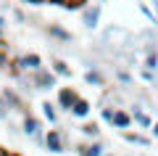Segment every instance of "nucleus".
<instances>
[{"label": "nucleus", "mask_w": 158, "mask_h": 156, "mask_svg": "<svg viewBox=\"0 0 158 156\" xmlns=\"http://www.w3.org/2000/svg\"><path fill=\"white\" fill-rule=\"evenodd\" d=\"M106 154V145L100 140H92L87 145H79V156H103Z\"/></svg>", "instance_id": "9"}, {"label": "nucleus", "mask_w": 158, "mask_h": 156, "mask_svg": "<svg viewBox=\"0 0 158 156\" xmlns=\"http://www.w3.org/2000/svg\"><path fill=\"white\" fill-rule=\"evenodd\" d=\"M53 72H56L58 77H71V69H69V64H66V61H58V58L53 61Z\"/></svg>", "instance_id": "18"}, {"label": "nucleus", "mask_w": 158, "mask_h": 156, "mask_svg": "<svg viewBox=\"0 0 158 156\" xmlns=\"http://www.w3.org/2000/svg\"><path fill=\"white\" fill-rule=\"evenodd\" d=\"M11 66H13L16 74H32V72H37V69H42V58H40L37 53H24V56L13 58Z\"/></svg>", "instance_id": "1"}, {"label": "nucleus", "mask_w": 158, "mask_h": 156, "mask_svg": "<svg viewBox=\"0 0 158 156\" xmlns=\"http://www.w3.org/2000/svg\"><path fill=\"white\" fill-rule=\"evenodd\" d=\"M100 13H103V8H100V3H90V6H85L82 8V24H85V29H98V24H100Z\"/></svg>", "instance_id": "4"}, {"label": "nucleus", "mask_w": 158, "mask_h": 156, "mask_svg": "<svg viewBox=\"0 0 158 156\" xmlns=\"http://www.w3.org/2000/svg\"><path fill=\"white\" fill-rule=\"evenodd\" d=\"M148 3L153 6V11H156V16H158V0H148Z\"/></svg>", "instance_id": "28"}, {"label": "nucleus", "mask_w": 158, "mask_h": 156, "mask_svg": "<svg viewBox=\"0 0 158 156\" xmlns=\"http://www.w3.org/2000/svg\"><path fill=\"white\" fill-rule=\"evenodd\" d=\"M132 122H135V119H132L129 111H124V109H116V111H113V127H116V130L124 132V130L132 127Z\"/></svg>", "instance_id": "7"}, {"label": "nucleus", "mask_w": 158, "mask_h": 156, "mask_svg": "<svg viewBox=\"0 0 158 156\" xmlns=\"http://www.w3.org/2000/svg\"><path fill=\"white\" fill-rule=\"evenodd\" d=\"M79 100V95L74 93L71 87H61V93H58V106L63 109V111H71V106Z\"/></svg>", "instance_id": "6"}, {"label": "nucleus", "mask_w": 158, "mask_h": 156, "mask_svg": "<svg viewBox=\"0 0 158 156\" xmlns=\"http://www.w3.org/2000/svg\"><path fill=\"white\" fill-rule=\"evenodd\" d=\"M21 132L27 135V138H32L34 143H42V145H45V132H42V124H40L37 117L24 114V119H21Z\"/></svg>", "instance_id": "2"}, {"label": "nucleus", "mask_w": 158, "mask_h": 156, "mask_svg": "<svg viewBox=\"0 0 158 156\" xmlns=\"http://www.w3.org/2000/svg\"><path fill=\"white\" fill-rule=\"evenodd\" d=\"M13 16H16V19H19V21H21V24H24V21H27V16H24V13H21V11H13Z\"/></svg>", "instance_id": "24"}, {"label": "nucleus", "mask_w": 158, "mask_h": 156, "mask_svg": "<svg viewBox=\"0 0 158 156\" xmlns=\"http://www.w3.org/2000/svg\"><path fill=\"white\" fill-rule=\"evenodd\" d=\"M85 82L95 85V87H103V85H106V77H103L98 69H90V72H85Z\"/></svg>", "instance_id": "13"}, {"label": "nucleus", "mask_w": 158, "mask_h": 156, "mask_svg": "<svg viewBox=\"0 0 158 156\" xmlns=\"http://www.w3.org/2000/svg\"><path fill=\"white\" fill-rule=\"evenodd\" d=\"M48 34L56 37V40H63V42H71V32H66V29L58 27V24H50V27H48Z\"/></svg>", "instance_id": "11"}, {"label": "nucleus", "mask_w": 158, "mask_h": 156, "mask_svg": "<svg viewBox=\"0 0 158 156\" xmlns=\"http://www.w3.org/2000/svg\"><path fill=\"white\" fill-rule=\"evenodd\" d=\"M132 119H135V124H137V127H142V130H150V127H153L150 114H148V111H142L140 106H135V109H132Z\"/></svg>", "instance_id": "8"}, {"label": "nucleus", "mask_w": 158, "mask_h": 156, "mask_svg": "<svg viewBox=\"0 0 158 156\" xmlns=\"http://www.w3.org/2000/svg\"><path fill=\"white\" fill-rule=\"evenodd\" d=\"M56 3H58V6H63V8H69V11H82L87 0H56Z\"/></svg>", "instance_id": "17"}, {"label": "nucleus", "mask_w": 158, "mask_h": 156, "mask_svg": "<svg viewBox=\"0 0 158 156\" xmlns=\"http://www.w3.org/2000/svg\"><path fill=\"white\" fill-rule=\"evenodd\" d=\"M6 64H8V58H6V53H0V69L6 66Z\"/></svg>", "instance_id": "27"}, {"label": "nucleus", "mask_w": 158, "mask_h": 156, "mask_svg": "<svg viewBox=\"0 0 158 156\" xmlns=\"http://www.w3.org/2000/svg\"><path fill=\"white\" fill-rule=\"evenodd\" d=\"M29 82H32L34 90H50L56 87V72H50V69H37V72L29 74Z\"/></svg>", "instance_id": "3"}, {"label": "nucleus", "mask_w": 158, "mask_h": 156, "mask_svg": "<svg viewBox=\"0 0 158 156\" xmlns=\"http://www.w3.org/2000/svg\"><path fill=\"white\" fill-rule=\"evenodd\" d=\"M42 117H45L50 124L58 122V111H56V106H53L50 100H42Z\"/></svg>", "instance_id": "14"}, {"label": "nucleus", "mask_w": 158, "mask_h": 156, "mask_svg": "<svg viewBox=\"0 0 158 156\" xmlns=\"http://www.w3.org/2000/svg\"><path fill=\"white\" fill-rule=\"evenodd\" d=\"M116 79H118V82H124V85H132V77L127 72H116Z\"/></svg>", "instance_id": "23"}, {"label": "nucleus", "mask_w": 158, "mask_h": 156, "mask_svg": "<svg viewBox=\"0 0 158 156\" xmlns=\"http://www.w3.org/2000/svg\"><path fill=\"white\" fill-rule=\"evenodd\" d=\"M0 156H19V154H8V151H0Z\"/></svg>", "instance_id": "30"}, {"label": "nucleus", "mask_w": 158, "mask_h": 156, "mask_svg": "<svg viewBox=\"0 0 158 156\" xmlns=\"http://www.w3.org/2000/svg\"><path fill=\"white\" fill-rule=\"evenodd\" d=\"M142 66L145 69H150V72H158V53H156V48H148V53H145V61H142Z\"/></svg>", "instance_id": "12"}, {"label": "nucleus", "mask_w": 158, "mask_h": 156, "mask_svg": "<svg viewBox=\"0 0 158 156\" xmlns=\"http://www.w3.org/2000/svg\"><path fill=\"white\" fill-rule=\"evenodd\" d=\"M3 32H6V19L0 16V40H3Z\"/></svg>", "instance_id": "25"}, {"label": "nucleus", "mask_w": 158, "mask_h": 156, "mask_svg": "<svg viewBox=\"0 0 158 156\" xmlns=\"http://www.w3.org/2000/svg\"><path fill=\"white\" fill-rule=\"evenodd\" d=\"M137 8H140V13L148 19L150 24H158V16H156V11H150V3H137Z\"/></svg>", "instance_id": "16"}, {"label": "nucleus", "mask_w": 158, "mask_h": 156, "mask_svg": "<svg viewBox=\"0 0 158 156\" xmlns=\"http://www.w3.org/2000/svg\"><path fill=\"white\" fill-rule=\"evenodd\" d=\"M45 148L50 151V154H63L66 140H63L61 130H48V132H45Z\"/></svg>", "instance_id": "5"}, {"label": "nucleus", "mask_w": 158, "mask_h": 156, "mask_svg": "<svg viewBox=\"0 0 158 156\" xmlns=\"http://www.w3.org/2000/svg\"><path fill=\"white\" fill-rule=\"evenodd\" d=\"M150 130H153V138L158 140V119H156V122H153V127H150Z\"/></svg>", "instance_id": "26"}, {"label": "nucleus", "mask_w": 158, "mask_h": 156, "mask_svg": "<svg viewBox=\"0 0 158 156\" xmlns=\"http://www.w3.org/2000/svg\"><path fill=\"white\" fill-rule=\"evenodd\" d=\"M124 140H127V143L140 145V148H148V145H150V140H148L145 135H135V132H127V130H124Z\"/></svg>", "instance_id": "15"}, {"label": "nucleus", "mask_w": 158, "mask_h": 156, "mask_svg": "<svg viewBox=\"0 0 158 156\" xmlns=\"http://www.w3.org/2000/svg\"><path fill=\"white\" fill-rule=\"evenodd\" d=\"M27 3H32V6H40V3H48V0H27Z\"/></svg>", "instance_id": "29"}, {"label": "nucleus", "mask_w": 158, "mask_h": 156, "mask_svg": "<svg viewBox=\"0 0 158 156\" xmlns=\"http://www.w3.org/2000/svg\"><path fill=\"white\" fill-rule=\"evenodd\" d=\"M82 135H85V138L98 140V135H100V127H98L95 122H92V124H85V127H82Z\"/></svg>", "instance_id": "19"}, {"label": "nucleus", "mask_w": 158, "mask_h": 156, "mask_svg": "<svg viewBox=\"0 0 158 156\" xmlns=\"http://www.w3.org/2000/svg\"><path fill=\"white\" fill-rule=\"evenodd\" d=\"M95 3H103V0H95Z\"/></svg>", "instance_id": "32"}, {"label": "nucleus", "mask_w": 158, "mask_h": 156, "mask_svg": "<svg viewBox=\"0 0 158 156\" xmlns=\"http://www.w3.org/2000/svg\"><path fill=\"white\" fill-rule=\"evenodd\" d=\"M69 114H71V117H77V119H85L87 114H90V100L79 98L77 103H74V106H71V111H69Z\"/></svg>", "instance_id": "10"}, {"label": "nucleus", "mask_w": 158, "mask_h": 156, "mask_svg": "<svg viewBox=\"0 0 158 156\" xmlns=\"http://www.w3.org/2000/svg\"><path fill=\"white\" fill-rule=\"evenodd\" d=\"M113 111H116V109H100V119L103 122H108V124H113Z\"/></svg>", "instance_id": "21"}, {"label": "nucleus", "mask_w": 158, "mask_h": 156, "mask_svg": "<svg viewBox=\"0 0 158 156\" xmlns=\"http://www.w3.org/2000/svg\"><path fill=\"white\" fill-rule=\"evenodd\" d=\"M140 79H142V82H153V79H156V72H150V69L142 66L140 69Z\"/></svg>", "instance_id": "22"}, {"label": "nucleus", "mask_w": 158, "mask_h": 156, "mask_svg": "<svg viewBox=\"0 0 158 156\" xmlns=\"http://www.w3.org/2000/svg\"><path fill=\"white\" fill-rule=\"evenodd\" d=\"M53 3H56V0H53Z\"/></svg>", "instance_id": "33"}, {"label": "nucleus", "mask_w": 158, "mask_h": 156, "mask_svg": "<svg viewBox=\"0 0 158 156\" xmlns=\"http://www.w3.org/2000/svg\"><path fill=\"white\" fill-rule=\"evenodd\" d=\"M103 156H113V154H108V151H106V154H103Z\"/></svg>", "instance_id": "31"}, {"label": "nucleus", "mask_w": 158, "mask_h": 156, "mask_svg": "<svg viewBox=\"0 0 158 156\" xmlns=\"http://www.w3.org/2000/svg\"><path fill=\"white\" fill-rule=\"evenodd\" d=\"M8 114H11V106H8V103H6V98L0 95V122H6V119H8Z\"/></svg>", "instance_id": "20"}]
</instances>
